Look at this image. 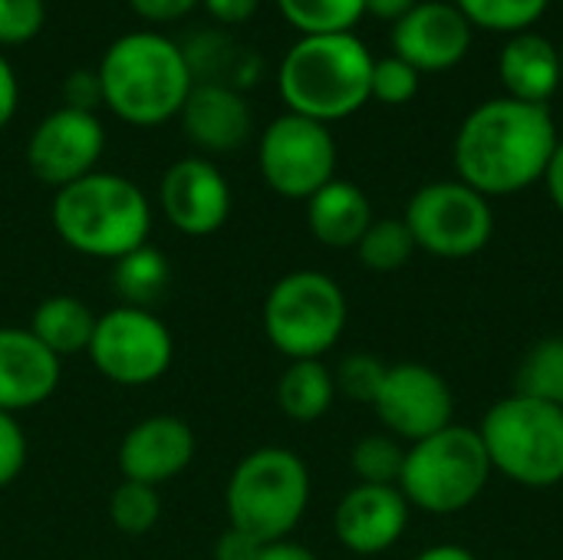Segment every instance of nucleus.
<instances>
[{"instance_id":"9","label":"nucleus","mask_w":563,"mask_h":560,"mask_svg":"<svg viewBox=\"0 0 563 560\" xmlns=\"http://www.w3.org/2000/svg\"><path fill=\"white\" fill-rule=\"evenodd\" d=\"M416 251L442 261H465L482 254L495 234V211L485 195L459 178L422 185L402 215Z\"/></svg>"},{"instance_id":"40","label":"nucleus","mask_w":563,"mask_h":560,"mask_svg":"<svg viewBox=\"0 0 563 560\" xmlns=\"http://www.w3.org/2000/svg\"><path fill=\"white\" fill-rule=\"evenodd\" d=\"M16 99H20L16 76H13L7 56L0 53V129L10 125V119H13V112H16Z\"/></svg>"},{"instance_id":"34","label":"nucleus","mask_w":563,"mask_h":560,"mask_svg":"<svg viewBox=\"0 0 563 560\" xmlns=\"http://www.w3.org/2000/svg\"><path fill=\"white\" fill-rule=\"evenodd\" d=\"M46 20L43 0H0V46L30 43Z\"/></svg>"},{"instance_id":"35","label":"nucleus","mask_w":563,"mask_h":560,"mask_svg":"<svg viewBox=\"0 0 563 560\" xmlns=\"http://www.w3.org/2000/svg\"><path fill=\"white\" fill-rule=\"evenodd\" d=\"M26 465V436L16 416L0 413V488H7Z\"/></svg>"},{"instance_id":"38","label":"nucleus","mask_w":563,"mask_h":560,"mask_svg":"<svg viewBox=\"0 0 563 560\" xmlns=\"http://www.w3.org/2000/svg\"><path fill=\"white\" fill-rule=\"evenodd\" d=\"M261 541L251 538L247 531L228 528L218 541H214V560H257L261 558Z\"/></svg>"},{"instance_id":"30","label":"nucleus","mask_w":563,"mask_h":560,"mask_svg":"<svg viewBox=\"0 0 563 560\" xmlns=\"http://www.w3.org/2000/svg\"><path fill=\"white\" fill-rule=\"evenodd\" d=\"M402 465H406V446L389 432L366 436L350 452V469L360 479V485H396L399 488Z\"/></svg>"},{"instance_id":"7","label":"nucleus","mask_w":563,"mask_h":560,"mask_svg":"<svg viewBox=\"0 0 563 560\" xmlns=\"http://www.w3.org/2000/svg\"><path fill=\"white\" fill-rule=\"evenodd\" d=\"M492 472H501L525 488L563 485V409L528 399L505 396L478 422Z\"/></svg>"},{"instance_id":"36","label":"nucleus","mask_w":563,"mask_h":560,"mask_svg":"<svg viewBox=\"0 0 563 560\" xmlns=\"http://www.w3.org/2000/svg\"><path fill=\"white\" fill-rule=\"evenodd\" d=\"M63 99H66V109L96 112V106L102 102L99 73L96 69H73L63 83Z\"/></svg>"},{"instance_id":"6","label":"nucleus","mask_w":563,"mask_h":560,"mask_svg":"<svg viewBox=\"0 0 563 560\" xmlns=\"http://www.w3.org/2000/svg\"><path fill=\"white\" fill-rule=\"evenodd\" d=\"M488 479L492 462L478 429L452 422L449 429L406 449L399 492L409 508L449 518L472 508L488 488Z\"/></svg>"},{"instance_id":"18","label":"nucleus","mask_w":563,"mask_h":560,"mask_svg":"<svg viewBox=\"0 0 563 560\" xmlns=\"http://www.w3.org/2000/svg\"><path fill=\"white\" fill-rule=\"evenodd\" d=\"M59 386V360L20 327L0 330V413L43 406Z\"/></svg>"},{"instance_id":"21","label":"nucleus","mask_w":563,"mask_h":560,"mask_svg":"<svg viewBox=\"0 0 563 560\" xmlns=\"http://www.w3.org/2000/svg\"><path fill=\"white\" fill-rule=\"evenodd\" d=\"M369 224L373 205L366 191L346 178H333L313 198H307V228L330 251L356 248Z\"/></svg>"},{"instance_id":"42","label":"nucleus","mask_w":563,"mask_h":560,"mask_svg":"<svg viewBox=\"0 0 563 560\" xmlns=\"http://www.w3.org/2000/svg\"><path fill=\"white\" fill-rule=\"evenodd\" d=\"M541 182L548 185V195H551L554 208L563 215V139L558 142V149H554V155H551L548 172H544V178H541Z\"/></svg>"},{"instance_id":"3","label":"nucleus","mask_w":563,"mask_h":560,"mask_svg":"<svg viewBox=\"0 0 563 560\" xmlns=\"http://www.w3.org/2000/svg\"><path fill=\"white\" fill-rule=\"evenodd\" d=\"M373 63L356 33L300 36L280 59L277 89L287 112L330 125L369 102Z\"/></svg>"},{"instance_id":"33","label":"nucleus","mask_w":563,"mask_h":560,"mask_svg":"<svg viewBox=\"0 0 563 560\" xmlns=\"http://www.w3.org/2000/svg\"><path fill=\"white\" fill-rule=\"evenodd\" d=\"M419 69H412L406 59L383 56L373 63V83H369V99L383 102V106H406L416 99L419 92Z\"/></svg>"},{"instance_id":"24","label":"nucleus","mask_w":563,"mask_h":560,"mask_svg":"<svg viewBox=\"0 0 563 560\" xmlns=\"http://www.w3.org/2000/svg\"><path fill=\"white\" fill-rule=\"evenodd\" d=\"M336 399L333 370L323 360H290L277 380V406L294 422H317Z\"/></svg>"},{"instance_id":"25","label":"nucleus","mask_w":563,"mask_h":560,"mask_svg":"<svg viewBox=\"0 0 563 560\" xmlns=\"http://www.w3.org/2000/svg\"><path fill=\"white\" fill-rule=\"evenodd\" d=\"M112 281H115V290L125 300V307L152 310V304H158L172 287V267L162 251L142 244L139 251L115 261Z\"/></svg>"},{"instance_id":"5","label":"nucleus","mask_w":563,"mask_h":560,"mask_svg":"<svg viewBox=\"0 0 563 560\" xmlns=\"http://www.w3.org/2000/svg\"><path fill=\"white\" fill-rule=\"evenodd\" d=\"M310 505V472L284 446H264L244 455L224 488L228 521L261 545L284 541Z\"/></svg>"},{"instance_id":"28","label":"nucleus","mask_w":563,"mask_h":560,"mask_svg":"<svg viewBox=\"0 0 563 560\" xmlns=\"http://www.w3.org/2000/svg\"><path fill=\"white\" fill-rule=\"evenodd\" d=\"M356 254L373 274H396L416 254V241L402 218H373L366 234L356 244Z\"/></svg>"},{"instance_id":"12","label":"nucleus","mask_w":563,"mask_h":560,"mask_svg":"<svg viewBox=\"0 0 563 560\" xmlns=\"http://www.w3.org/2000/svg\"><path fill=\"white\" fill-rule=\"evenodd\" d=\"M373 413L399 442H422L455 422V396L445 376L426 363L386 366Z\"/></svg>"},{"instance_id":"20","label":"nucleus","mask_w":563,"mask_h":560,"mask_svg":"<svg viewBox=\"0 0 563 560\" xmlns=\"http://www.w3.org/2000/svg\"><path fill=\"white\" fill-rule=\"evenodd\" d=\"M498 76L511 99L548 106L561 89V50L541 33H515L498 53Z\"/></svg>"},{"instance_id":"10","label":"nucleus","mask_w":563,"mask_h":560,"mask_svg":"<svg viewBox=\"0 0 563 560\" xmlns=\"http://www.w3.org/2000/svg\"><path fill=\"white\" fill-rule=\"evenodd\" d=\"M86 353L109 383L148 386L168 373L175 360V340L152 310L122 304L96 317Z\"/></svg>"},{"instance_id":"14","label":"nucleus","mask_w":563,"mask_h":560,"mask_svg":"<svg viewBox=\"0 0 563 560\" xmlns=\"http://www.w3.org/2000/svg\"><path fill=\"white\" fill-rule=\"evenodd\" d=\"M165 221L191 238L214 234L231 215V188L211 158L191 155L175 162L158 188Z\"/></svg>"},{"instance_id":"15","label":"nucleus","mask_w":563,"mask_h":560,"mask_svg":"<svg viewBox=\"0 0 563 560\" xmlns=\"http://www.w3.org/2000/svg\"><path fill=\"white\" fill-rule=\"evenodd\" d=\"M393 50L419 73H449L472 50V23L455 3L419 0L399 23H393Z\"/></svg>"},{"instance_id":"37","label":"nucleus","mask_w":563,"mask_h":560,"mask_svg":"<svg viewBox=\"0 0 563 560\" xmlns=\"http://www.w3.org/2000/svg\"><path fill=\"white\" fill-rule=\"evenodd\" d=\"M201 0H129V7L145 20V23H175L188 10H195Z\"/></svg>"},{"instance_id":"27","label":"nucleus","mask_w":563,"mask_h":560,"mask_svg":"<svg viewBox=\"0 0 563 560\" xmlns=\"http://www.w3.org/2000/svg\"><path fill=\"white\" fill-rule=\"evenodd\" d=\"M277 10L294 30H300V36L353 33L366 17L363 0H277Z\"/></svg>"},{"instance_id":"19","label":"nucleus","mask_w":563,"mask_h":560,"mask_svg":"<svg viewBox=\"0 0 563 560\" xmlns=\"http://www.w3.org/2000/svg\"><path fill=\"white\" fill-rule=\"evenodd\" d=\"M178 119H181L185 135L201 152H211V155L241 149L254 129V116H251L244 92L231 86H214V83H195Z\"/></svg>"},{"instance_id":"8","label":"nucleus","mask_w":563,"mask_h":560,"mask_svg":"<svg viewBox=\"0 0 563 560\" xmlns=\"http://www.w3.org/2000/svg\"><path fill=\"white\" fill-rule=\"evenodd\" d=\"M346 294L320 271L284 274L264 300V333L287 360H323L346 330Z\"/></svg>"},{"instance_id":"11","label":"nucleus","mask_w":563,"mask_h":560,"mask_svg":"<svg viewBox=\"0 0 563 560\" xmlns=\"http://www.w3.org/2000/svg\"><path fill=\"white\" fill-rule=\"evenodd\" d=\"M257 162L264 182L280 198L307 201L336 178V142L330 125L284 112L264 129Z\"/></svg>"},{"instance_id":"31","label":"nucleus","mask_w":563,"mask_h":560,"mask_svg":"<svg viewBox=\"0 0 563 560\" xmlns=\"http://www.w3.org/2000/svg\"><path fill=\"white\" fill-rule=\"evenodd\" d=\"M158 515H162V498H158V488H152V485L122 479V485L109 498V518L129 538L148 535L155 528Z\"/></svg>"},{"instance_id":"23","label":"nucleus","mask_w":563,"mask_h":560,"mask_svg":"<svg viewBox=\"0 0 563 560\" xmlns=\"http://www.w3.org/2000/svg\"><path fill=\"white\" fill-rule=\"evenodd\" d=\"M92 330H96V317L92 310L69 297V294H53L46 297L36 310H33V320H30V333L56 356H76V353H86L89 343H92Z\"/></svg>"},{"instance_id":"29","label":"nucleus","mask_w":563,"mask_h":560,"mask_svg":"<svg viewBox=\"0 0 563 560\" xmlns=\"http://www.w3.org/2000/svg\"><path fill=\"white\" fill-rule=\"evenodd\" d=\"M455 7L472 26L515 36L531 30L551 7V0H455Z\"/></svg>"},{"instance_id":"4","label":"nucleus","mask_w":563,"mask_h":560,"mask_svg":"<svg viewBox=\"0 0 563 560\" xmlns=\"http://www.w3.org/2000/svg\"><path fill=\"white\" fill-rule=\"evenodd\" d=\"M49 218L69 251L96 261H122L148 244L152 231V205L145 191L112 172H89L59 188Z\"/></svg>"},{"instance_id":"17","label":"nucleus","mask_w":563,"mask_h":560,"mask_svg":"<svg viewBox=\"0 0 563 560\" xmlns=\"http://www.w3.org/2000/svg\"><path fill=\"white\" fill-rule=\"evenodd\" d=\"M195 459V432L178 416H148L135 422L119 446V472L125 482L165 485Z\"/></svg>"},{"instance_id":"44","label":"nucleus","mask_w":563,"mask_h":560,"mask_svg":"<svg viewBox=\"0 0 563 560\" xmlns=\"http://www.w3.org/2000/svg\"><path fill=\"white\" fill-rule=\"evenodd\" d=\"M412 560H478L468 548L462 545H435V548H426L422 554H416Z\"/></svg>"},{"instance_id":"13","label":"nucleus","mask_w":563,"mask_h":560,"mask_svg":"<svg viewBox=\"0 0 563 560\" xmlns=\"http://www.w3.org/2000/svg\"><path fill=\"white\" fill-rule=\"evenodd\" d=\"M102 149H106V129L99 116L63 106L43 116L40 125L33 129L26 142V165L43 185L59 191L96 172Z\"/></svg>"},{"instance_id":"22","label":"nucleus","mask_w":563,"mask_h":560,"mask_svg":"<svg viewBox=\"0 0 563 560\" xmlns=\"http://www.w3.org/2000/svg\"><path fill=\"white\" fill-rule=\"evenodd\" d=\"M185 50L188 69L195 83H214V86H231L238 92H244L247 86L257 83L261 73V59L247 50H241L234 40H228L224 33H198Z\"/></svg>"},{"instance_id":"2","label":"nucleus","mask_w":563,"mask_h":560,"mask_svg":"<svg viewBox=\"0 0 563 560\" xmlns=\"http://www.w3.org/2000/svg\"><path fill=\"white\" fill-rule=\"evenodd\" d=\"M96 73L109 112L139 129L175 119L195 86L185 50L152 30H135L109 43Z\"/></svg>"},{"instance_id":"16","label":"nucleus","mask_w":563,"mask_h":560,"mask_svg":"<svg viewBox=\"0 0 563 560\" xmlns=\"http://www.w3.org/2000/svg\"><path fill=\"white\" fill-rule=\"evenodd\" d=\"M409 515L412 508L396 485L356 482L333 512V531L346 551L360 558H373L399 545V538L409 528Z\"/></svg>"},{"instance_id":"26","label":"nucleus","mask_w":563,"mask_h":560,"mask_svg":"<svg viewBox=\"0 0 563 560\" xmlns=\"http://www.w3.org/2000/svg\"><path fill=\"white\" fill-rule=\"evenodd\" d=\"M515 393L563 409V337H544L525 353L515 373Z\"/></svg>"},{"instance_id":"43","label":"nucleus","mask_w":563,"mask_h":560,"mask_svg":"<svg viewBox=\"0 0 563 560\" xmlns=\"http://www.w3.org/2000/svg\"><path fill=\"white\" fill-rule=\"evenodd\" d=\"M257 560H317V554H313L310 548H303V545H297V541L284 538V541H271V545H264V548H261V558Z\"/></svg>"},{"instance_id":"45","label":"nucleus","mask_w":563,"mask_h":560,"mask_svg":"<svg viewBox=\"0 0 563 560\" xmlns=\"http://www.w3.org/2000/svg\"><path fill=\"white\" fill-rule=\"evenodd\" d=\"M561 86H563V46H561Z\"/></svg>"},{"instance_id":"39","label":"nucleus","mask_w":563,"mask_h":560,"mask_svg":"<svg viewBox=\"0 0 563 560\" xmlns=\"http://www.w3.org/2000/svg\"><path fill=\"white\" fill-rule=\"evenodd\" d=\"M205 3V10L221 23V26H241V23H247L254 13H257V7H261V0H201Z\"/></svg>"},{"instance_id":"32","label":"nucleus","mask_w":563,"mask_h":560,"mask_svg":"<svg viewBox=\"0 0 563 560\" xmlns=\"http://www.w3.org/2000/svg\"><path fill=\"white\" fill-rule=\"evenodd\" d=\"M383 376H386V363L379 356H373V353H350L333 370V386H336V396H346L350 403L373 406L376 396H379Z\"/></svg>"},{"instance_id":"41","label":"nucleus","mask_w":563,"mask_h":560,"mask_svg":"<svg viewBox=\"0 0 563 560\" xmlns=\"http://www.w3.org/2000/svg\"><path fill=\"white\" fill-rule=\"evenodd\" d=\"M419 0H363V10L376 20H389L399 23L409 10H416Z\"/></svg>"},{"instance_id":"1","label":"nucleus","mask_w":563,"mask_h":560,"mask_svg":"<svg viewBox=\"0 0 563 560\" xmlns=\"http://www.w3.org/2000/svg\"><path fill=\"white\" fill-rule=\"evenodd\" d=\"M558 142L561 135L548 106L498 96L462 119L452 162L459 182L492 201L538 185Z\"/></svg>"}]
</instances>
